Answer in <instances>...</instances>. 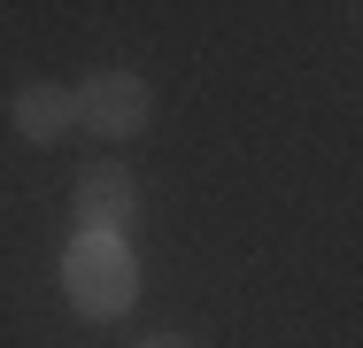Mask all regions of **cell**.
<instances>
[{
	"label": "cell",
	"mask_w": 363,
	"mask_h": 348,
	"mask_svg": "<svg viewBox=\"0 0 363 348\" xmlns=\"http://www.w3.org/2000/svg\"><path fill=\"white\" fill-rule=\"evenodd\" d=\"M70 85H23L16 93V132L31 139V147H55V139H70Z\"/></svg>",
	"instance_id": "obj_4"
},
{
	"label": "cell",
	"mask_w": 363,
	"mask_h": 348,
	"mask_svg": "<svg viewBox=\"0 0 363 348\" xmlns=\"http://www.w3.org/2000/svg\"><path fill=\"white\" fill-rule=\"evenodd\" d=\"M77 224H85V240H132V224H140V178L124 170V163H93L85 178H77Z\"/></svg>",
	"instance_id": "obj_3"
},
{
	"label": "cell",
	"mask_w": 363,
	"mask_h": 348,
	"mask_svg": "<svg viewBox=\"0 0 363 348\" xmlns=\"http://www.w3.org/2000/svg\"><path fill=\"white\" fill-rule=\"evenodd\" d=\"M140 348H194V341H178V333H147Z\"/></svg>",
	"instance_id": "obj_5"
},
{
	"label": "cell",
	"mask_w": 363,
	"mask_h": 348,
	"mask_svg": "<svg viewBox=\"0 0 363 348\" xmlns=\"http://www.w3.org/2000/svg\"><path fill=\"white\" fill-rule=\"evenodd\" d=\"M70 116L85 132H101V139H132L147 124V77H132V70H93L70 93Z\"/></svg>",
	"instance_id": "obj_2"
},
{
	"label": "cell",
	"mask_w": 363,
	"mask_h": 348,
	"mask_svg": "<svg viewBox=\"0 0 363 348\" xmlns=\"http://www.w3.org/2000/svg\"><path fill=\"white\" fill-rule=\"evenodd\" d=\"M62 294H70L77 317H124V310L140 302L132 248H116V240H77L70 256H62Z\"/></svg>",
	"instance_id": "obj_1"
}]
</instances>
